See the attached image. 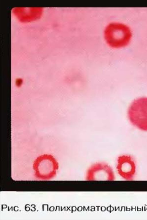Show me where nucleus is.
<instances>
[{"instance_id": "obj_1", "label": "nucleus", "mask_w": 147, "mask_h": 220, "mask_svg": "<svg viewBox=\"0 0 147 220\" xmlns=\"http://www.w3.org/2000/svg\"><path fill=\"white\" fill-rule=\"evenodd\" d=\"M133 36L130 27L122 22H114L105 27L104 37L107 44L115 48H124L130 43Z\"/></svg>"}, {"instance_id": "obj_4", "label": "nucleus", "mask_w": 147, "mask_h": 220, "mask_svg": "<svg viewBox=\"0 0 147 220\" xmlns=\"http://www.w3.org/2000/svg\"><path fill=\"white\" fill-rule=\"evenodd\" d=\"M116 169L118 174L126 180H133L136 174L135 163L132 157L129 155H123L118 157Z\"/></svg>"}, {"instance_id": "obj_3", "label": "nucleus", "mask_w": 147, "mask_h": 220, "mask_svg": "<svg viewBox=\"0 0 147 220\" xmlns=\"http://www.w3.org/2000/svg\"><path fill=\"white\" fill-rule=\"evenodd\" d=\"M85 179L87 181H113L115 179L112 168L103 162H97L90 166L86 172Z\"/></svg>"}, {"instance_id": "obj_2", "label": "nucleus", "mask_w": 147, "mask_h": 220, "mask_svg": "<svg viewBox=\"0 0 147 220\" xmlns=\"http://www.w3.org/2000/svg\"><path fill=\"white\" fill-rule=\"evenodd\" d=\"M128 116L133 125L142 130L147 131V98L135 100L129 107Z\"/></svg>"}]
</instances>
